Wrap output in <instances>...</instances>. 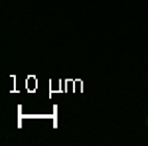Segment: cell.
<instances>
[{"label": "cell", "instance_id": "cell-1", "mask_svg": "<svg viewBox=\"0 0 148 146\" xmlns=\"http://www.w3.org/2000/svg\"><path fill=\"white\" fill-rule=\"evenodd\" d=\"M146 126H148V119H146Z\"/></svg>", "mask_w": 148, "mask_h": 146}]
</instances>
